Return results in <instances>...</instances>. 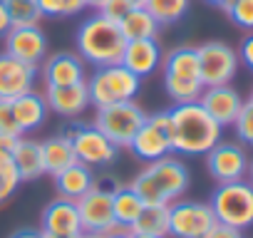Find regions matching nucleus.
<instances>
[{
  "label": "nucleus",
  "mask_w": 253,
  "mask_h": 238,
  "mask_svg": "<svg viewBox=\"0 0 253 238\" xmlns=\"http://www.w3.org/2000/svg\"><path fill=\"white\" fill-rule=\"evenodd\" d=\"M169 117V134H171V149L186 157L206 154L211 147L221 142V129L211 114L199 102L174 104L167 109Z\"/></svg>",
  "instance_id": "nucleus-1"
},
{
  "label": "nucleus",
  "mask_w": 253,
  "mask_h": 238,
  "mask_svg": "<svg viewBox=\"0 0 253 238\" xmlns=\"http://www.w3.org/2000/svg\"><path fill=\"white\" fill-rule=\"evenodd\" d=\"M189 181H191V174H189L186 164L169 154L164 159L149 161L129 186L139 194V198L144 203L169 206L184 196V191L189 189Z\"/></svg>",
  "instance_id": "nucleus-2"
},
{
  "label": "nucleus",
  "mask_w": 253,
  "mask_h": 238,
  "mask_svg": "<svg viewBox=\"0 0 253 238\" xmlns=\"http://www.w3.org/2000/svg\"><path fill=\"white\" fill-rule=\"evenodd\" d=\"M75 42H77V55L84 62H92L94 67L117 65L126 45L119 23L104 18L102 13H94L77 28Z\"/></svg>",
  "instance_id": "nucleus-3"
},
{
  "label": "nucleus",
  "mask_w": 253,
  "mask_h": 238,
  "mask_svg": "<svg viewBox=\"0 0 253 238\" xmlns=\"http://www.w3.org/2000/svg\"><path fill=\"white\" fill-rule=\"evenodd\" d=\"M139 89H142V77L129 72L122 62L94 67V75L87 79L89 104H94L97 109L117 102H134Z\"/></svg>",
  "instance_id": "nucleus-4"
},
{
  "label": "nucleus",
  "mask_w": 253,
  "mask_h": 238,
  "mask_svg": "<svg viewBox=\"0 0 253 238\" xmlns=\"http://www.w3.org/2000/svg\"><path fill=\"white\" fill-rule=\"evenodd\" d=\"M216 221L233 226L238 231L253 226V184L251 181H228L218 184L209 201Z\"/></svg>",
  "instance_id": "nucleus-5"
},
{
  "label": "nucleus",
  "mask_w": 253,
  "mask_h": 238,
  "mask_svg": "<svg viewBox=\"0 0 253 238\" xmlns=\"http://www.w3.org/2000/svg\"><path fill=\"white\" fill-rule=\"evenodd\" d=\"M147 112L137 102H117L97 109L94 127L114 144V147H129L139 127L144 124Z\"/></svg>",
  "instance_id": "nucleus-6"
},
{
  "label": "nucleus",
  "mask_w": 253,
  "mask_h": 238,
  "mask_svg": "<svg viewBox=\"0 0 253 238\" xmlns=\"http://www.w3.org/2000/svg\"><path fill=\"white\" fill-rule=\"evenodd\" d=\"M60 137L70 142L77 161L89 164V166H107L117 159V152H119V147H114L94 124L70 122L62 127Z\"/></svg>",
  "instance_id": "nucleus-7"
},
{
  "label": "nucleus",
  "mask_w": 253,
  "mask_h": 238,
  "mask_svg": "<svg viewBox=\"0 0 253 238\" xmlns=\"http://www.w3.org/2000/svg\"><path fill=\"white\" fill-rule=\"evenodd\" d=\"M129 149L134 152L137 159H142L147 164L149 161H157V159H164V157H169L174 152L171 149V134H169L167 109L164 112H157V114H147L144 124L134 134Z\"/></svg>",
  "instance_id": "nucleus-8"
},
{
  "label": "nucleus",
  "mask_w": 253,
  "mask_h": 238,
  "mask_svg": "<svg viewBox=\"0 0 253 238\" xmlns=\"http://www.w3.org/2000/svg\"><path fill=\"white\" fill-rule=\"evenodd\" d=\"M199 52V77L204 87L228 84L238 70V55L226 42H204L196 47Z\"/></svg>",
  "instance_id": "nucleus-9"
},
{
  "label": "nucleus",
  "mask_w": 253,
  "mask_h": 238,
  "mask_svg": "<svg viewBox=\"0 0 253 238\" xmlns=\"http://www.w3.org/2000/svg\"><path fill=\"white\" fill-rule=\"evenodd\" d=\"M216 223L209 203L174 201L169 203V236L174 238H204Z\"/></svg>",
  "instance_id": "nucleus-10"
},
{
  "label": "nucleus",
  "mask_w": 253,
  "mask_h": 238,
  "mask_svg": "<svg viewBox=\"0 0 253 238\" xmlns=\"http://www.w3.org/2000/svg\"><path fill=\"white\" fill-rule=\"evenodd\" d=\"M112 189L114 186H99L94 184L82 198H77V211H80V223L82 231L89 233H112L117 231L114 211H112Z\"/></svg>",
  "instance_id": "nucleus-11"
},
{
  "label": "nucleus",
  "mask_w": 253,
  "mask_h": 238,
  "mask_svg": "<svg viewBox=\"0 0 253 238\" xmlns=\"http://www.w3.org/2000/svg\"><path fill=\"white\" fill-rule=\"evenodd\" d=\"M248 161L251 159L246 157L243 147L233 142H218L206 152V169L218 184L241 181L248 174Z\"/></svg>",
  "instance_id": "nucleus-12"
},
{
  "label": "nucleus",
  "mask_w": 253,
  "mask_h": 238,
  "mask_svg": "<svg viewBox=\"0 0 253 238\" xmlns=\"http://www.w3.org/2000/svg\"><path fill=\"white\" fill-rule=\"evenodd\" d=\"M5 52L20 62L40 65L47 57V38L40 25H20L5 33Z\"/></svg>",
  "instance_id": "nucleus-13"
},
{
  "label": "nucleus",
  "mask_w": 253,
  "mask_h": 238,
  "mask_svg": "<svg viewBox=\"0 0 253 238\" xmlns=\"http://www.w3.org/2000/svg\"><path fill=\"white\" fill-rule=\"evenodd\" d=\"M38 79V67L0 52V99H15L33 89Z\"/></svg>",
  "instance_id": "nucleus-14"
},
{
  "label": "nucleus",
  "mask_w": 253,
  "mask_h": 238,
  "mask_svg": "<svg viewBox=\"0 0 253 238\" xmlns=\"http://www.w3.org/2000/svg\"><path fill=\"white\" fill-rule=\"evenodd\" d=\"M199 104L211 114V119L218 127H228V124H233L243 99L231 84H216V87H204Z\"/></svg>",
  "instance_id": "nucleus-15"
},
{
  "label": "nucleus",
  "mask_w": 253,
  "mask_h": 238,
  "mask_svg": "<svg viewBox=\"0 0 253 238\" xmlns=\"http://www.w3.org/2000/svg\"><path fill=\"white\" fill-rule=\"evenodd\" d=\"M119 62L129 72H134L137 77H149L162 67V47H159L157 38L129 40L124 45V52H122Z\"/></svg>",
  "instance_id": "nucleus-16"
},
{
  "label": "nucleus",
  "mask_w": 253,
  "mask_h": 238,
  "mask_svg": "<svg viewBox=\"0 0 253 238\" xmlns=\"http://www.w3.org/2000/svg\"><path fill=\"white\" fill-rule=\"evenodd\" d=\"M40 231L42 233H57V236H77L82 233L80 223V211L77 203L70 198H55L45 206L40 216Z\"/></svg>",
  "instance_id": "nucleus-17"
},
{
  "label": "nucleus",
  "mask_w": 253,
  "mask_h": 238,
  "mask_svg": "<svg viewBox=\"0 0 253 238\" xmlns=\"http://www.w3.org/2000/svg\"><path fill=\"white\" fill-rule=\"evenodd\" d=\"M45 102L47 109H52L60 117L75 119L77 114H82L89 104V92H87V82H75V84H62V87H45Z\"/></svg>",
  "instance_id": "nucleus-18"
},
{
  "label": "nucleus",
  "mask_w": 253,
  "mask_h": 238,
  "mask_svg": "<svg viewBox=\"0 0 253 238\" xmlns=\"http://www.w3.org/2000/svg\"><path fill=\"white\" fill-rule=\"evenodd\" d=\"M42 79L45 87H62L84 79V60L72 52H57L42 60Z\"/></svg>",
  "instance_id": "nucleus-19"
},
{
  "label": "nucleus",
  "mask_w": 253,
  "mask_h": 238,
  "mask_svg": "<svg viewBox=\"0 0 253 238\" xmlns=\"http://www.w3.org/2000/svg\"><path fill=\"white\" fill-rule=\"evenodd\" d=\"M13 104V114H15V122L20 127L23 134L28 132H35L42 127V122L47 119V102H45V94H38V92H25L15 99H10Z\"/></svg>",
  "instance_id": "nucleus-20"
},
{
  "label": "nucleus",
  "mask_w": 253,
  "mask_h": 238,
  "mask_svg": "<svg viewBox=\"0 0 253 238\" xmlns=\"http://www.w3.org/2000/svg\"><path fill=\"white\" fill-rule=\"evenodd\" d=\"M52 179H55V189H57L60 198H70V201L82 198V196L97 184L92 166H89V164H82V161L70 164L65 171H60V174L52 176Z\"/></svg>",
  "instance_id": "nucleus-21"
},
{
  "label": "nucleus",
  "mask_w": 253,
  "mask_h": 238,
  "mask_svg": "<svg viewBox=\"0 0 253 238\" xmlns=\"http://www.w3.org/2000/svg\"><path fill=\"white\" fill-rule=\"evenodd\" d=\"M13 164L18 169L20 181H33L45 174L42 164V142H35L30 137H18L13 149Z\"/></svg>",
  "instance_id": "nucleus-22"
},
{
  "label": "nucleus",
  "mask_w": 253,
  "mask_h": 238,
  "mask_svg": "<svg viewBox=\"0 0 253 238\" xmlns=\"http://www.w3.org/2000/svg\"><path fill=\"white\" fill-rule=\"evenodd\" d=\"M164 77H184V79H201L199 77V52L191 45H181L162 57Z\"/></svg>",
  "instance_id": "nucleus-23"
},
{
  "label": "nucleus",
  "mask_w": 253,
  "mask_h": 238,
  "mask_svg": "<svg viewBox=\"0 0 253 238\" xmlns=\"http://www.w3.org/2000/svg\"><path fill=\"white\" fill-rule=\"evenodd\" d=\"M159 23L154 20V15L144 8V5H134L119 20V30L124 35V40H147V38H157L159 33Z\"/></svg>",
  "instance_id": "nucleus-24"
},
{
  "label": "nucleus",
  "mask_w": 253,
  "mask_h": 238,
  "mask_svg": "<svg viewBox=\"0 0 253 238\" xmlns=\"http://www.w3.org/2000/svg\"><path fill=\"white\" fill-rule=\"evenodd\" d=\"M142 208H144V201L139 198V194L132 186H114L112 189V211H114L117 228H129L137 221Z\"/></svg>",
  "instance_id": "nucleus-25"
},
{
  "label": "nucleus",
  "mask_w": 253,
  "mask_h": 238,
  "mask_svg": "<svg viewBox=\"0 0 253 238\" xmlns=\"http://www.w3.org/2000/svg\"><path fill=\"white\" fill-rule=\"evenodd\" d=\"M15 142H18L15 137H0V203H5L20 184L18 169L13 164Z\"/></svg>",
  "instance_id": "nucleus-26"
},
{
  "label": "nucleus",
  "mask_w": 253,
  "mask_h": 238,
  "mask_svg": "<svg viewBox=\"0 0 253 238\" xmlns=\"http://www.w3.org/2000/svg\"><path fill=\"white\" fill-rule=\"evenodd\" d=\"M132 233H152V236H169V206L164 203H144L137 221L126 228Z\"/></svg>",
  "instance_id": "nucleus-27"
},
{
  "label": "nucleus",
  "mask_w": 253,
  "mask_h": 238,
  "mask_svg": "<svg viewBox=\"0 0 253 238\" xmlns=\"http://www.w3.org/2000/svg\"><path fill=\"white\" fill-rule=\"evenodd\" d=\"M77 157L70 147V142L65 137H52L47 142H42V164H45V174L57 176L60 171H65L70 164H75Z\"/></svg>",
  "instance_id": "nucleus-28"
},
{
  "label": "nucleus",
  "mask_w": 253,
  "mask_h": 238,
  "mask_svg": "<svg viewBox=\"0 0 253 238\" xmlns=\"http://www.w3.org/2000/svg\"><path fill=\"white\" fill-rule=\"evenodd\" d=\"M189 5H191V0H147L144 3V8L154 15L159 25L179 23L189 13Z\"/></svg>",
  "instance_id": "nucleus-29"
},
{
  "label": "nucleus",
  "mask_w": 253,
  "mask_h": 238,
  "mask_svg": "<svg viewBox=\"0 0 253 238\" xmlns=\"http://www.w3.org/2000/svg\"><path fill=\"white\" fill-rule=\"evenodd\" d=\"M164 89L171 97L174 104H186V102H199L204 84L201 79H184V77H164Z\"/></svg>",
  "instance_id": "nucleus-30"
},
{
  "label": "nucleus",
  "mask_w": 253,
  "mask_h": 238,
  "mask_svg": "<svg viewBox=\"0 0 253 238\" xmlns=\"http://www.w3.org/2000/svg\"><path fill=\"white\" fill-rule=\"evenodd\" d=\"M3 5L10 18V28L20 25H38L42 13L38 8V0H3Z\"/></svg>",
  "instance_id": "nucleus-31"
},
{
  "label": "nucleus",
  "mask_w": 253,
  "mask_h": 238,
  "mask_svg": "<svg viewBox=\"0 0 253 238\" xmlns=\"http://www.w3.org/2000/svg\"><path fill=\"white\" fill-rule=\"evenodd\" d=\"M226 15L243 30H253V0H228Z\"/></svg>",
  "instance_id": "nucleus-32"
},
{
  "label": "nucleus",
  "mask_w": 253,
  "mask_h": 238,
  "mask_svg": "<svg viewBox=\"0 0 253 238\" xmlns=\"http://www.w3.org/2000/svg\"><path fill=\"white\" fill-rule=\"evenodd\" d=\"M233 127H236L238 139L253 147V102L251 99L241 104V109H238V114L233 119Z\"/></svg>",
  "instance_id": "nucleus-33"
},
{
  "label": "nucleus",
  "mask_w": 253,
  "mask_h": 238,
  "mask_svg": "<svg viewBox=\"0 0 253 238\" xmlns=\"http://www.w3.org/2000/svg\"><path fill=\"white\" fill-rule=\"evenodd\" d=\"M0 137H15V139L23 137V132L15 122L10 99H0Z\"/></svg>",
  "instance_id": "nucleus-34"
},
{
  "label": "nucleus",
  "mask_w": 253,
  "mask_h": 238,
  "mask_svg": "<svg viewBox=\"0 0 253 238\" xmlns=\"http://www.w3.org/2000/svg\"><path fill=\"white\" fill-rule=\"evenodd\" d=\"M132 8H134V0H104V5H102L97 13H102L104 18L119 23L126 13L132 10Z\"/></svg>",
  "instance_id": "nucleus-35"
},
{
  "label": "nucleus",
  "mask_w": 253,
  "mask_h": 238,
  "mask_svg": "<svg viewBox=\"0 0 253 238\" xmlns=\"http://www.w3.org/2000/svg\"><path fill=\"white\" fill-rule=\"evenodd\" d=\"M204 238H243V236H241V231H238V228H233V226H226V223L216 221V223L209 228V233H206Z\"/></svg>",
  "instance_id": "nucleus-36"
},
{
  "label": "nucleus",
  "mask_w": 253,
  "mask_h": 238,
  "mask_svg": "<svg viewBox=\"0 0 253 238\" xmlns=\"http://www.w3.org/2000/svg\"><path fill=\"white\" fill-rule=\"evenodd\" d=\"M38 8H40L42 18H62V13H65L62 0H38Z\"/></svg>",
  "instance_id": "nucleus-37"
},
{
  "label": "nucleus",
  "mask_w": 253,
  "mask_h": 238,
  "mask_svg": "<svg viewBox=\"0 0 253 238\" xmlns=\"http://www.w3.org/2000/svg\"><path fill=\"white\" fill-rule=\"evenodd\" d=\"M238 60H243V62H246V67H248V70H253V35H248V38L241 42Z\"/></svg>",
  "instance_id": "nucleus-38"
},
{
  "label": "nucleus",
  "mask_w": 253,
  "mask_h": 238,
  "mask_svg": "<svg viewBox=\"0 0 253 238\" xmlns=\"http://www.w3.org/2000/svg\"><path fill=\"white\" fill-rule=\"evenodd\" d=\"M65 3V13H62V18H72V15H77V13H82L87 5H84V0H62Z\"/></svg>",
  "instance_id": "nucleus-39"
},
{
  "label": "nucleus",
  "mask_w": 253,
  "mask_h": 238,
  "mask_svg": "<svg viewBox=\"0 0 253 238\" xmlns=\"http://www.w3.org/2000/svg\"><path fill=\"white\" fill-rule=\"evenodd\" d=\"M8 30H10V18H8V10L3 5V0H0V38H5Z\"/></svg>",
  "instance_id": "nucleus-40"
},
{
  "label": "nucleus",
  "mask_w": 253,
  "mask_h": 238,
  "mask_svg": "<svg viewBox=\"0 0 253 238\" xmlns=\"http://www.w3.org/2000/svg\"><path fill=\"white\" fill-rule=\"evenodd\" d=\"M10 238H45V236H42V231H38V228H20V231H15Z\"/></svg>",
  "instance_id": "nucleus-41"
},
{
  "label": "nucleus",
  "mask_w": 253,
  "mask_h": 238,
  "mask_svg": "<svg viewBox=\"0 0 253 238\" xmlns=\"http://www.w3.org/2000/svg\"><path fill=\"white\" fill-rule=\"evenodd\" d=\"M77 238H107V233H89V231H82Z\"/></svg>",
  "instance_id": "nucleus-42"
},
{
  "label": "nucleus",
  "mask_w": 253,
  "mask_h": 238,
  "mask_svg": "<svg viewBox=\"0 0 253 238\" xmlns=\"http://www.w3.org/2000/svg\"><path fill=\"white\" fill-rule=\"evenodd\" d=\"M84 5H87V8H94V10H99V8L104 5V0H84Z\"/></svg>",
  "instance_id": "nucleus-43"
},
{
  "label": "nucleus",
  "mask_w": 253,
  "mask_h": 238,
  "mask_svg": "<svg viewBox=\"0 0 253 238\" xmlns=\"http://www.w3.org/2000/svg\"><path fill=\"white\" fill-rule=\"evenodd\" d=\"M129 238H167V236H152V233H132V231H129Z\"/></svg>",
  "instance_id": "nucleus-44"
},
{
  "label": "nucleus",
  "mask_w": 253,
  "mask_h": 238,
  "mask_svg": "<svg viewBox=\"0 0 253 238\" xmlns=\"http://www.w3.org/2000/svg\"><path fill=\"white\" fill-rule=\"evenodd\" d=\"M107 238H129V233H122V231L117 228V231H112V233H107Z\"/></svg>",
  "instance_id": "nucleus-45"
},
{
  "label": "nucleus",
  "mask_w": 253,
  "mask_h": 238,
  "mask_svg": "<svg viewBox=\"0 0 253 238\" xmlns=\"http://www.w3.org/2000/svg\"><path fill=\"white\" fill-rule=\"evenodd\" d=\"M206 3H209V5H216V8H226L228 0H206Z\"/></svg>",
  "instance_id": "nucleus-46"
},
{
  "label": "nucleus",
  "mask_w": 253,
  "mask_h": 238,
  "mask_svg": "<svg viewBox=\"0 0 253 238\" xmlns=\"http://www.w3.org/2000/svg\"><path fill=\"white\" fill-rule=\"evenodd\" d=\"M42 236H45V238H77L80 233H77V236H57V233H42Z\"/></svg>",
  "instance_id": "nucleus-47"
},
{
  "label": "nucleus",
  "mask_w": 253,
  "mask_h": 238,
  "mask_svg": "<svg viewBox=\"0 0 253 238\" xmlns=\"http://www.w3.org/2000/svg\"><path fill=\"white\" fill-rule=\"evenodd\" d=\"M248 176H251V184H253V161H248Z\"/></svg>",
  "instance_id": "nucleus-48"
},
{
  "label": "nucleus",
  "mask_w": 253,
  "mask_h": 238,
  "mask_svg": "<svg viewBox=\"0 0 253 238\" xmlns=\"http://www.w3.org/2000/svg\"><path fill=\"white\" fill-rule=\"evenodd\" d=\"M147 3V0H134V5H144Z\"/></svg>",
  "instance_id": "nucleus-49"
},
{
  "label": "nucleus",
  "mask_w": 253,
  "mask_h": 238,
  "mask_svg": "<svg viewBox=\"0 0 253 238\" xmlns=\"http://www.w3.org/2000/svg\"><path fill=\"white\" fill-rule=\"evenodd\" d=\"M251 102H253V92H251Z\"/></svg>",
  "instance_id": "nucleus-50"
}]
</instances>
